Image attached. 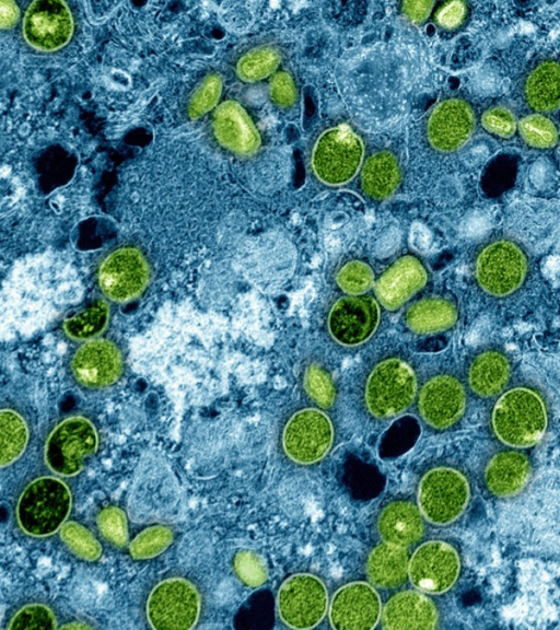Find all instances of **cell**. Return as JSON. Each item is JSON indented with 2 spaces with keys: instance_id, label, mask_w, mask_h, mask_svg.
<instances>
[{
  "instance_id": "obj_1",
  "label": "cell",
  "mask_w": 560,
  "mask_h": 630,
  "mask_svg": "<svg viewBox=\"0 0 560 630\" xmlns=\"http://www.w3.org/2000/svg\"><path fill=\"white\" fill-rule=\"evenodd\" d=\"M72 509V494L56 477L33 481L20 496L17 518L23 532L43 538L62 529Z\"/></svg>"
},
{
  "instance_id": "obj_2",
  "label": "cell",
  "mask_w": 560,
  "mask_h": 630,
  "mask_svg": "<svg viewBox=\"0 0 560 630\" xmlns=\"http://www.w3.org/2000/svg\"><path fill=\"white\" fill-rule=\"evenodd\" d=\"M497 437L506 445L529 448L538 443L547 427L545 405L528 389H515L501 396L493 415Z\"/></svg>"
},
{
  "instance_id": "obj_3",
  "label": "cell",
  "mask_w": 560,
  "mask_h": 630,
  "mask_svg": "<svg viewBox=\"0 0 560 630\" xmlns=\"http://www.w3.org/2000/svg\"><path fill=\"white\" fill-rule=\"evenodd\" d=\"M416 391L413 369L400 359L385 360L368 379L366 400L369 412L381 419L398 416L412 405Z\"/></svg>"
},
{
  "instance_id": "obj_4",
  "label": "cell",
  "mask_w": 560,
  "mask_h": 630,
  "mask_svg": "<svg viewBox=\"0 0 560 630\" xmlns=\"http://www.w3.org/2000/svg\"><path fill=\"white\" fill-rule=\"evenodd\" d=\"M470 500V486L458 471L439 468L428 472L418 489V507L435 525H448L462 516Z\"/></svg>"
},
{
  "instance_id": "obj_5",
  "label": "cell",
  "mask_w": 560,
  "mask_h": 630,
  "mask_svg": "<svg viewBox=\"0 0 560 630\" xmlns=\"http://www.w3.org/2000/svg\"><path fill=\"white\" fill-rule=\"evenodd\" d=\"M364 158L360 138L347 127L326 131L314 147L312 166L320 181L336 186L352 181Z\"/></svg>"
},
{
  "instance_id": "obj_6",
  "label": "cell",
  "mask_w": 560,
  "mask_h": 630,
  "mask_svg": "<svg viewBox=\"0 0 560 630\" xmlns=\"http://www.w3.org/2000/svg\"><path fill=\"white\" fill-rule=\"evenodd\" d=\"M200 614V593L188 580L171 578L162 581L150 593L147 617L155 629H192Z\"/></svg>"
},
{
  "instance_id": "obj_7",
  "label": "cell",
  "mask_w": 560,
  "mask_h": 630,
  "mask_svg": "<svg viewBox=\"0 0 560 630\" xmlns=\"http://www.w3.org/2000/svg\"><path fill=\"white\" fill-rule=\"evenodd\" d=\"M98 433L90 420L70 417L58 425L45 448V460L58 475L74 476L83 470L84 460L98 449Z\"/></svg>"
},
{
  "instance_id": "obj_8",
  "label": "cell",
  "mask_w": 560,
  "mask_h": 630,
  "mask_svg": "<svg viewBox=\"0 0 560 630\" xmlns=\"http://www.w3.org/2000/svg\"><path fill=\"white\" fill-rule=\"evenodd\" d=\"M277 606L279 616L287 626L311 629L318 626L328 612V591L317 577L295 575L280 587Z\"/></svg>"
},
{
  "instance_id": "obj_9",
  "label": "cell",
  "mask_w": 560,
  "mask_h": 630,
  "mask_svg": "<svg viewBox=\"0 0 560 630\" xmlns=\"http://www.w3.org/2000/svg\"><path fill=\"white\" fill-rule=\"evenodd\" d=\"M528 261L517 244L510 241L494 242L481 253L476 264L478 283L488 294L504 297L523 283Z\"/></svg>"
},
{
  "instance_id": "obj_10",
  "label": "cell",
  "mask_w": 560,
  "mask_h": 630,
  "mask_svg": "<svg viewBox=\"0 0 560 630\" xmlns=\"http://www.w3.org/2000/svg\"><path fill=\"white\" fill-rule=\"evenodd\" d=\"M334 439L331 419L314 408L290 418L284 430L283 445L288 457L299 464H313L330 451Z\"/></svg>"
},
{
  "instance_id": "obj_11",
  "label": "cell",
  "mask_w": 560,
  "mask_h": 630,
  "mask_svg": "<svg viewBox=\"0 0 560 630\" xmlns=\"http://www.w3.org/2000/svg\"><path fill=\"white\" fill-rule=\"evenodd\" d=\"M150 268L142 252L135 248H121L109 254L99 270V284L103 294L115 302H128L146 290Z\"/></svg>"
},
{
  "instance_id": "obj_12",
  "label": "cell",
  "mask_w": 560,
  "mask_h": 630,
  "mask_svg": "<svg viewBox=\"0 0 560 630\" xmlns=\"http://www.w3.org/2000/svg\"><path fill=\"white\" fill-rule=\"evenodd\" d=\"M460 558L448 543L431 541L418 547L410 560V577L417 590L441 594L450 590L460 574Z\"/></svg>"
},
{
  "instance_id": "obj_13",
  "label": "cell",
  "mask_w": 560,
  "mask_h": 630,
  "mask_svg": "<svg viewBox=\"0 0 560 630\" xmlns=\"http://www.w3.org/2000/svg\"><path fill=\"white\" fill-rule=\"evenodd\" d=\"M72 11L57 0H39L28 8L23 19V35L34 49L53 52L64 48L72 39Z\"/></svg>"
},
{
  "instance_id": "obj_14",
  "label": "cell",
  "mask_w": 560,
  "mask_h": 630,
  "mask_svg": "<svg viewBox=\"0 0 560 630\" xmlns=\"http://www.w3.org/2000/svg\"><path fill=\"white\" fill-rule=\"evenodd\" d=\"M382 615L378 592L366 582H353L338 590L330 605V620L338 630H370Z\"/></svg>"
},
{
  "instance_id": "obj_15",
  "label": "cell",
  "mask_w": 560,
  "mask_h": 630,
  "mask_svg": "<svg viewBox=\"0 0 560 630\" xmlns=\"http://www.w3.org/2000/svg\"><path fill=\"white\" fill-rule=\"evenodd\" d=\"M379 321L380 311L375 300L350 296L338 300L333 306L329 329L336 342L357 346L369 340Z\"/></svg>"
},
{
  "instance_id": "obj_16",
  "label": "cell",
  "mask_w": 560,
  "mask_h": 630,
  "mask_svg": "<svg viewBox=\"0 0 560 630\" xmlns=\"http://www.w3.org/2000/svg\"><path fill=\"white\" fill-rule=\"evenodd\" d=\"M72 371L77 382L88 389L108 388L120 379L123 358L111 342L92 340L77 350Z\"/></svg>"
},
{
  "instance_id": "obj_17",
  "label": "cell",
  "mask_w": 560,
  "mask_h": 630,
  "mask_svg": "<svg viewBox=\"0 0 560 630\" xmlns=\"http://www.w3.org/2000/svg\"><path fill=\"white\" fill-rule=\"evenodd\" d=\"M474 126V113L468 103L459 99L443 101L430 115L429 142L442 153H452L468 143Z\"/></svg>"
},
{
  "instance_id": "obj_18",
  "label": "cell",
  "mask_w": 560,
  "mask_h": 630,
  "mask_svg": "<svg viewBox=\"0 0 560 630\" xmlns=\"http://www.w3.org/2000/svg\"><path fill=\"white\" fill-rule=\"evenodd\" d=\"M462 384L452 377L430 380L419 395V411L431 427L445 429L457 423L465 410Z\"/></svg>"
},
{
  "instance_id": "obj_19",
  "label": "cell",
  "mask_w": 560,
  "mask_h": 630,
  "mask_svg": "<svg viewBox=\"0 0 560 630\" xmlns=\"http://www.w3.org/2000/svg\"><path fill=\"white\" fill-rule=\"evenodd\" d=\"M427 283L425 267L414 256H404L385 272L376 284V295L381 305L390 311L398 310Z\"/></svg>"
},
{
  "instance_id": "obj_20",
  "label": "cell",
  "mask_w": 560,
  "mask_h": 630,
  "mask_svg": "<svg viewBox=\"0 0 560 630\" xmlns=\"http://www.w3.org/2000/svg\"><path fill=\"white\" fill-rule=\"evenodd\" d=\"M214 133L221 145L239 155H253L261 146L258 130L247 111L236 101L219 105L214 118Z\"/></svg>"
},
{
  "instance_id": "obj_21",
  "label": "cell",
  "mask_w": 560,
  "mask_h": 630,
  "mask_svg": "<svg viewBox=\"0 0 560 630\" xmlns=\"http://www.w3.org/2000/svg\"><path fill=\"white\" fill-rule=\"evenodd\" d=\"M385 629H434L438 624L436 605L425 594L404 591L394 595L384 606Z\"/></svg>"
},
{
  "instance_id": "obj_22",
  "label": "cell",
  "mask_w": 560,
  "mask_h": 630,
  "mask_svg": "<svg viewBox=\"0 0 560 630\" xmlns=\"http://www.w3.org/2000/svg\"><path fill=\"white\" fill-rule=\"evenodd\" d=\"M378 531L384 543L413 546L422 540L425 532L423 513L408 501H394L381 512Z\"/></svg>"
},
{
  "instance_id": "obj_23",
  "label": "cell",
  "mask_w": 560,
  "mask_h": 630,
  "mask_svg": "<svg viewBox=\"0 0 560 630\" xmlns=\"http://www.w3.org/2000/svg\"><path fill=\"white\" fill-rule=\"evenodd\" d=\"M531 476L530 463L523 454L501 452L490 461L486 470V484L498 497H512L521 493Z\"/></svg>"
},
{
  "instance_id": "obj_24",
  "label": "cell",
  "mask_w": 560,
  "mask_h": 630,
  "mask_svg": "<svg viewBox=\"0 0 560 630\" xmlns=\"http://www.w3.org/2000/svg\"><path fill=\"white\" fill-rule=\"evenodd\" d=\"M410 555L406 548L384 543L372 551L367 573L373 586L394 589L403 585L410 570Z\"/></svg>"
},
{
  "instance_id": "obj_25",
  "label": "cell",
  "mask_w": 560,
  "mask_h": 630,
  "mask_svg": "<svg viewBox=\"0 0 560 630\" xmlns=\"http://www.w3.org/2000/svg\"><path fill=\"white\" fill-rule=\"evenodd\" d=\"M458 311L445 299L429 298L407 311L406 324L417 334L446 331L457 322Z\"/></svg>"
},
{
  "instance_id": "obj_26",
  "label": "cell",
  "mask_w": 560,
  "mask_h": 630,
  "mask_svg": "<svg viewBox=\"0 0 560 630\" xmlns=\"http://www.w3.org/2000/svg\"><path fill=\"white\" fill-rule=\"evenodd\" d=\"M530 107L539 112H551L560 105V65L546 62L536 67L525 87Z\"/></svg>"
},
{
  "instance_id": "obj_27",
  "label": "cell",
  "mask_w": 560,
  "mask_h": 630,
  "mask_svg": "<svg viewBox=\"0 0 560 630\" xmlns=\"http://www.w3.org/2000/svg\"><path fill=\"white\" fill-rule=\"evenodd\" d=\"M401 172L398 160L388 151L371 157L363 171V188L375 200H384L398 189Z\"/></svg>"
},
{
  "instance_id": "obj_28",
  "label": "cell",
  "mask_w": 560,
  "mask_h": 630,
  "mask_svg": "<svg viewBox=\"0 0 560 630\" xmlns=\"http://www.w3.org/2000/svg\"><path fill=\"white\" fill-rule=\"evenodd\" d=\"M509 375L507 359L499 353L486 352L478 356L471 367V388L483 398H489L505 388Z\"/></svg>"
},
{
  "instance_id": "obj_29",
  "label": "cell",
  "mask_w": 560,
  "mask_h": 630,
  "mask_svg": "<svg viewBox=\"0 0 560 630\" xmlns=\"http://www.w3.org/2000/svg\"><path fill=\"white\" fill-rule=\"evenodd\" d=\"M110 320L109 303L98 300L93 305L73 318L64 322V331L75 341L95 340L105 329Z\"/></svg>"
},
{
  "instance_id": "obj_30",
  "label": "cell",
  "mask_w": 560,
  "mask_h": 630,
  "mask_svg": "<svg viewBox=\"0 0 560 630\" xmlns=\"http://www.w3.org/2000/svg\"><path fill=\"white\" fill-rule=\"evenodd\" d=\"M0 447H2V466H7L16 462L23 452H25L28 440V426L19 414L10 410H3L0 413Z\"/></svg>"
},
{
  "instance_id": "obj_31",
  "label": "cell",
  "mask_w": 560,
  "mask_h": 630,
  "mask_svg": "<svg viewBox=\"0 0 560 630\" xmlns=\"http://www.w3.org/2000/svg\"><path fill=\"white\" fill-rule=\"evenodd\" d=\"M282 57L272 46L254 49L240 58L238 76L247 83H255L270 76L278 68Z\"/></svg>"
},
{
  "instance_id": "obj_32",
  "label": "cell",
  "mask_w": 560,
  "mask_h": 630,
  "mask_svg": "<svg viewBox=\"0 0 560 630\" xmlns=\"http://www.w3.org/2000/svg\"><path fill=\"white\" fill-rule=\"evenodd\" d=\"M61 539L70 552L87 562H96L102 555V546L99 541L77 522H68L63 525Z\"/></svg>"
},
{
  "instance_id": "obj_33",
  "label": "cell",
  "mask_w": 560,
  "mask_h": 630,
  "mask_svg": "<svg viewBox=\"0 0 560 630\" xmlns=\"http://www.w3.org/2000/svg\"><path fill=\"white\" fill-rule=\"evenodd\" d=\"M174 539L173 531L163 525H156L138 534L130 545L135 559H151L167 550Z\"/></svg>"
},
{
  "instance_id": "obj_34",
  "label": "cell",
  "mask_w": 560,
  "mask_h": 630,
  "mask_svg": "<svg viewBox=\"0 0 560 630\" xmlns=\"http://www.w3.org/2000/svg\"><path fill=\"white\" fill-rule=\"evenodd\" d=\"M337 284L345 293L352 296L364 295L375 283L372 268L364 262L353 261L342 267L338 272Z\"/></svg>"
},
{
  "instance_id": "obj_35",
  "label": "cell",
  "mask_w": 560,
  "mask_h": 630,
  "mask_svg": "<svg viewBox=\"0 0 560 630\" xmlns=\"http://www.w3.org/2000/svg\"><path fill=\"white\" fill-rule=\"evenodd\" d=\"M520 133L529 145L551 148L556 145L558 133L555 125L542 115H531L521 121Z\"/></svg>"
},
{
  "instance_id": "obj_36",
  "label": "cell",
  "mask_w": 560,
  "mask_h": 630,
  "mask_svg": "<svg viewBox=\"0 0 560 630\" xmlns=\"http://www.w3.org/2000/svg\"><path fill=\"white\" fill-rule=\"evenodd\" d=\"M305 388L311 399L323 408L331 407L336 400V388L329 373L318 365L306 370Z\"/></svg>"
},
{
  "instance_id": "obj_37",
  "label": "cell",
  "mask_w": 560,
  "mask_h": 630,
  "mask_svg": "<svg viewBox=\"0 0 560 630\" xmlns=\"http://www.w3.org/2000/svg\"><path fill=\"white\" fill-rule=\"evenodd\" d=\"M8 628L11 630L56 629L57 622L48 606L30 604L16 613Z\"/></svg>"
},
{
  "instance_id": "obj_38",
  "label": "cell",
  "mask_w": 560,
  "mask_h": 630,
  "mask_svg": "<svg viewBox=\"0 0 560 630\" xmlns=\"http://www.w3.org/2000/svg\"><path fill=\"white\" fill-rule=\"evenodd\" d=\"M223 92V80L218 75L208 76L198 87L190 101L189 114L192 119L200 118L213 110Z\"/></svg>"
},
{
  "instance_id": "obj_39",
  "label": "cell",
  "mask_w": 560,
  "mask_h": 630,
  "mask_svg": "<svg viewBox=\"0 0 560 630\" xmlns=\"http://www.w3.org/2000/svg\"><path fill=\"white\" fill-rule=\"evenodd\" d=\"M236 574L245 585L258 588L267 580V567L263 558L252 551H241L235 557Z\"/></svg>"
},
{
  "instance_id": "obj_40",
  "label": "cell",
  "mask_w": 560,
  "mask_h": 630,
  "mask_svg": "<svg viewBox=\"0 0 560 630\" xmlns=\"http://www.w3.org/2000/svg\"><path fill=\"white\" fill-rule=\"evenodd\" d=\"M101 534L116 546L128 543V523L125 512L118 507H110L101 511L98 518Z\"/></svg>"
},
{
  "instance_id": "obj_41",
  "label": "cell",
  "mask_w": 560,
  "mask_h": 630,
  "mask_svg": "<svg viewBox=\"0 0 560 630\" xmlns=\"http://www.w3.org/2000/svg\"><path fill=\"white\" fill-rule=\"evenodd\" d=\"M482 122L489 133L504 138L511 137L517 130L515 115L503 107L493 108L485 112Z\"/></svg>"
},
{
  "instance_id": "obj_42",
  "label": "cell",
  "mask_w": 560,
  "mask_h": 630,
  "mask_svg": "<svg viewBox=\"0 0 560 630\" xmlns=\"http://www.w3.org/2000/svg\"><path fill=\"white\" fill-rule=\"evenodd\" d=\"M271 96L279 107L289 108L297 100V88L288 73H277L271 81Z\"/></svg>"
},
{
  "instance_id": "obj_43",
  "label": "cell",
  "mask_w": 560,
  "mask_h": 630,
  "mask_svg": "<svg viewBox=\"0 0 560 630\" xmlns=\"http://www.w3.org/2000/svg\"><path fill=\"white\" fill-rule=\"evenodd\" d=\"M466 14V6L462 2H452L443 6L437 15L439 25L446 29L457 28L461 25Z\"/></svg>"
},
{
  "instance_id": "obj_44",
  "label": "cell",
  "mask_w": 560,
  "mask_h": 630,
  "mask_svg": "<svg viewBox=\"0 0 560 630\" xmlns=\"http://www.w3.org/2000/svg\"><path fill=\"white\" fill-rule=\"evenodd\" d=\"M433 7L434 3L427 2V0H423V2H405L403 11L415 23H422L428 18Z\"/></svg>"
},
{
  "instance_id": "obj_45",
  "label": "cell",
  "mask_w": 560,
  "mask_h": 630,
  "mask_svg": "<svg viewBox=\"0 0 560 630\" xmlns=\"http://www.w3.org/2000/svg\"><path fill=\"white\" fill-rule=\"evenodd\" d=\"M19 18V8L14 2L0 3V25L3 29L13 28Z\"/></svg>"
},
{
  "instance_id": "obj_46",
  "label": "cell",
  "mask_w": 560,
  "mask_h": 630,
  "mask_svg": "<svg viewBox=\"0 0 560 630\" xmlns=\"http://www.w3.org/2000/svg\"><path fill=\"white\" fill-rule=\"evenodd\" d=\"M64 628H89L86 625H68V626H64Z\"/></svg>"
}]
</instances>
